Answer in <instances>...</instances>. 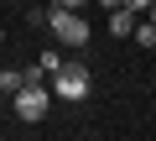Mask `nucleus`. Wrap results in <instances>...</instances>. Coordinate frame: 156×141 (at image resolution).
Returning <instances> with one entry per match:
<instances>
[{"label":"nucleus","mask_w":156,"mask_h":141,"mask_svg":"<svg viewBox=\"0 0 156 141\" xmlns=\"http://www.w3.org/2000/svg\"><path fill=\"white\" fill-rule=\"evenodd\" d=\"M42 26H47L57 42H68V47H89V21H83V11H62V6H52Z\"/></svg>","instance_id":"1"},{"label":"nucleus","mask_w":156,"mask_h":141,"mask_svg":"<svg viewBox=\"0 0 156 141\" xmlns=\"http://www.w3.org/2000/svg\"><path fill=\"white\" fill-rule=\"evenodd\" d=\"M89 89H94V79H89V68H83V63H62L57 73H52V94L68 99V105L89 99Z\"/></svg>","instance_id":"2"},{"label":"nucleus","mask_w":156,"mask_h":141,"mask_svg":"<svg viewBox=\"0 0 156 141\" xmlns=\"http://www.w3.org/2000/svg\"><path fill=\"white\" fill-rule=\"evenodd\" d=\"M11 99H16V115H21V120H42L47 105H52V89H47V84H21Z\"/></svg>","instance_id":"3"},{"label":"nucleus","mask_w":156,"mask_h":141,"mask_svg":"<svg viewBox=\"0 0 156 141\" xmlns=\"http://www.w3.org/2000/svg\"><path fill=\"white\" fill-rule=\"evenodd\" d=\"M109 32H115V37L125 42V37L135 32V11H109Z\"/></svg>","instance_id":"4"},{"label":"nucleus","mask_w":156,"mask_h":141,"mask_svg":"<svg viewBox=\"0 0 156 141\" xmlns=\"http://www.w3.org/2000/svg\"><path fill=\"white\" fill-rule=\"evenodd\" d=\"M130 42H135V47H156V21H140V26L130 32Z\"/></svg>","instance_id":"5"},{"label":"nucleus","mask_w":156,"mask_h":141,"mask_svg":"<svg viewBox=\"0 0 156 141\" xmlns=\"http://www.w3.org/2000/svg\"><path fill=\"white\" fill-rule=\"evenodd\" d=\"M37 68H42V73H47V79H52V73H57V68H62V52H52V47H47V52H42V58H37Z\"/></svg>","instance_id":"6"},{"label":"nucleus","mask_w":156,"mask_h":141,"mask_svg":"<svg viewBox=\"0 0 156 141\" xmlns=\"http://www.w3.org/2000/svg\"><path fill=\"white\" fill-rule=\"evenodd\" d=\"M21 84H26V79H21V73H16V68H5V73H0V89H5V94H16V89H21Z\"/></svg>","instance_id":"7"},{"label":"nucleus","mask_w":156,"mask_h":141,"mask_svg":"<svg viewBox=\"0 0 156 141\" xmlns=\"http://www.w3.org/2000/svg\"><path fill=\"white\" fill-rule=\"evenodd\" d=\"M52 6H62V11H83L89 0H52Z\"/></svg>","instance_id":"8"},{"label":"nucleus","mask_w":156,"mask_h":141,"mask_svg":"<svg viewBox=\"0 0 156 141\" xmlns=\"http://www.w3.org/2000/svg\"><path fill=\"white\" fill-rule=\"evenodd\" d=\"M99 6H104V11H125V0H99Z\"/></svg>","instance_id":"9"},{"label":"nucleus","mask_w":156,"mask_h":141,"mask_svg":"<svg viewBox=\"0 0 156 141\" xmlns=\"http://www.w3.org/2000/svg\"><path fill=\"white\" fill-rule=\"evenodd\" d=\"M151 6V0H125V11H146Z\"/></svg>","instance_id":"10"},{"label":"nucleus","mask_w":156,"mask_h":141,"mask_svg":"<svg viewBox=\"0 0 156 141\" xmlns=\"http://www.w3.org/2000/svg\"><path fill=\"white\" fill-rule=\"evenodd\" d=\"M146 16H151V21H156V0H151V6H146Z\"/></svg>","instance_id":"11"},{"label":"nucleus","mask_w":156,"mask_h":141,"mask_svg":"<svg viewBox=\"0 0 156 141\" xmlns=\"http://www.w3.org/2000/svg\"><path fill=\"white\" fill-rule=\"evenodd\" d=\"M0 42H5V37H0Z\"/></svg>","instance_id":"12"}]
</instances>
